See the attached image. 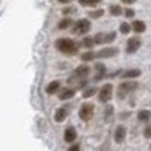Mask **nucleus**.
<instances>
[{"instance_id": "nucleus-6", "label": "nucleus", "mask_w": 151, "mask_h": 151, "mask_svg": "<svg viewBox=\"0 0 151 151\" xmlns=\"http://www.w3.org/2000/svg\"><path fill=\"white\" fill-rule=\"evenodd\" d=\"M140 46H141V39H140V37H130L128 42H127V52L128 54L137 52V50L140 49Z\"/></svg>"}, {"instance_id": "nucleus-10", "label": "nucleus", "mask_w": 151, "mask_h": 151, "mask_svg": "<svg viewBox=\"0 0 151 151\" xmlns=\"http://www.w3.org/2000/svg\"><path fill=\"white\" fill-rule=\"evenodd\" d=\"M76 140V130L73 127H68L65 130V141L67 143H73Z\"/></svg>"}, {"instance_id": "nucleus-12", "label": "nucleus", "mask_w": 151, "mask_h": 151, "mask_svg": "<svg viewBox=\"0 0 151 151\" xmlns=\"http://www.w3.org/2000/svg\"><path fill=\"white\" fill-rule=\"evenodd\" d=\"M104 73H106V67L102 65V63H98L96 65V75H94V81H99V80L104 76Z\"/></svg>"}, {"instance_id": "nucleus-3", "label": "nucleus", "mask_w": 151, "mask_h": 151, "mask_svg": "<svg viewBox=\"0 0 151 151\" xmlns=\"http://www.w3.org/2000/svg\"><path fill=\"white\" fill-rule=\"evenodd\" d=\"M112 85L111 83H107V85H104L101 89H99V101L101 102H109L112 98Z\"/></svg>"}, {"instance_id": "nucleus-5", "label": "nucleus", "mask_w": 151, "mask_h": 151, "mask_svg": "<svg viewBox=\"0 0 151 151\" xmlns=\"http://www.w3.org/2000/svg\"><path fill=\"white\" fill-rule=\"evenodd\" d=\"M93 114H94L93 104H83L81 106V109H80V117H81V120H89L93 117Z\"/></svg>"}, {"instance_id": "nucleus-21", "label": "nucleus", "mask_w": 151, "mask_h": 151, "mask_svg": "<svg viewBox=\"0 0 151 151\" xmlns=\"http://www.w3.org/2000/svg\"><path fill=\"white\" fill-rule=\"evenodd\" d=\"M109 12H111L114 17H119V15L122 13V8L119 7V5H111V7H109Z\"/></svg>"}, {"instance_id": "nucleus-15", "label": "nucleus", "mask_w": 151, "mask_h": 151, "mask_svg": "<svg viewBox=\"0 0 151 151\" xmlns=\"http://www.w3.org/2000/svg\"><path fill=\"white\" fill-rule=\"evenodd\" d=\"M59 89H60V83L59 81H52V83H49V85H47L46 91L49 93V94H54V93H57Z\"/></svg>"}, {"instance_id": "nucleus-27", "label": "nucleus", "mask_w": 151, "mask_h": 151, "mask_svg": "<svg viewBox=\"0 0 151 151\" xmlns=\"http://www.w3.org/2000/svg\"><path fill=\"white\" fill-rule=\"evenodd\" d=\"M145 137H146V138H150V137H151V125L145 128Z\"/></svg>"}, {"instance_id": "nucleus-19", "label": "nucleus", "mask_w": 151, "mask_h": 151, "mask_svg": "<svg viewBox=\"0 0 151 151\" xmlns=\"http://www.w3.org/2000/svg\"><path fill=\"white\" fill-rule=\"evenodd\" d=\"M78 2L83 7H94V5H98L101 0H78Z\"/></svg>"}, {"instance_id": "nucleus-17", "label": "nucleus", "mask_w": 151, "mask_h": 151, "mask_svg": "<svg viewBox=\"0 0 151 151\" xmlns=\"http://www.w3.org/2000/svg\"><path fill=\"white\" fill-rule=\"evenodd\" d=\"M140 70H127L124 73V78H137V76H140Z\"/></svg>"}, {"instance_id": "nucleus-16", "label": "nucleus", "mask_w": 151, "mask_h": 151, "mask_svg": "<svg viewBox=\"0 0 151 151\" xmlns=\"http://www.w3.org/2000/svg\"><path fill=\"white\" fill-rule=\"evenodd\" d=\"M132 28H133V31H137V33H143V31L146 29V24H145L143 21L137 20V21H133V24H132Z\"/></svg>"}, {"instance_id": "nucleus-25", "label": "nucleus", "mask_w": 151, "mask_h": 151, "mask_svg": "<svg viewBox=\"0 0 151 151\" xmlns=\"http://www.w3.org/2000/svg\"><path fill=\"white\" fill-rule=\"evenodd\" d=\"M102 13H104L102 10H96V12H91L89 17H91V18H99V17H102Z\"/></svg>"}, {"instance_id": "nucleus-22", "label": "nucleus", "mask_w": 151, "mask_h": 151, "mask_svg": "<svg viewBox=\"0 0 151 151\" xmlns=\"http://www.w3.org/2000/svg\"><path fill=\"white\" fill-rule=\"evenodd\" d=\"M94 37H85V41H83V46L88 47V49H91L93 46H94Z\"/></svg>"}, {"instance_id": "nucleus-18", "label": "nucleus", "mask_w": 151, "mask_h": 151, "mask_svg": "<svg viewBox=\"0 0 151 151\" xmlns=\"http://www.w3.org/2000/svg\"><path fill=\"white\" fill-rule=\"evenodd\" d=\"M150 117H151V111H148V109L138 112V119L140 120H150Z\"/></svg>"}, {"instance_id": "nucleus-23", "label": "nucleus", "mask_w": 151, "mask_h": 151, "mask_svg": "<svg viewBox=\"0 0 151 151\" xmlns=\"http://www.w3.org/2000/svg\"><path fill=\"white\" fill-rule=\"evenodd\" d=\"M96 57L94 52H86V54H81V60L83 62H88V60H93Z\"/></svg>"}, {"instance_id": "nucleus-11", "label": "nucleus", "mask_w": 151, "mask_h": 151, "mask_svg": "<svg viewBox=\"0 0 151 151\" xmlns=\"http://www.w3.org/2000/svg\"><path fill=\"white\" fill-rule=\"evenodd\" d=\"M88 75H89V67L88 65H81L75 70V76H78V78H86Z\"/></svg>"}, {"instance_id": "nucleus-20", "label": "nucleus", "mask_w": 151, "mask_h": 151, "mask_svg": "<svg viewBox=\"0 0 151 151\" xmlns=\"http://www.w3.org/2000/svg\"><path fill=\"white\" fill-rule=\"evenodd\" d=\"M72 24H73V21L70 20V18H65V20H62L59 23V28H60V29H67V28H70Z\"/></svg>"}, {"instance_id": "nucleus-9", "label": "nucleus", "mask_w": 151, "mask_h": 151, "mask_svg": "<svg viewBox=\"0 0 151 151\" xmlns=\"http://www.w3.org/2000/svg\"><path fill=\"white\" fill-rule=\"evenodd\" d=\"M75 96V88H65L59 93V99L60 101H65V99H70Z\"/></svg>"}, {"instance_id": "nucleus-24", "label": "nucleus", "mask_w": 151, "mask_h": 151, "mask_svg": "<svg viewBox=\"0 0 151 151\" xmlns=\"http://www.w3.org/2000/svg\"><path fill=\"white\" fill-rule=\"evenodd\" d=\"M130 29H132V26L128 23H122L120 24V33L122 34H128V33H130Z\"/></svg>"}, {"instance_id": "nucleus-31", "label": "nucleus", "mask_w": 151, "mask_h": 151, "mask_svg": "<svg viewBox=\"0 0 151 151\" xmlns=\"http://www.w3.org/2000/svg\"><path fill=\"white\" fill-rule=\"evenodd\" d=\"M122 2H124V4H133L135 0H122Z\"/></svg>"}, {"instance_id": "nucleus-26", "label": "nucleus", "mask_w": 151, "mask_h": 151, "mask_svg": "<svg viewBox=\"0 0 151 151\" xmlns=\"http://www.w3.org/2000/svg\"><path fill=\"white\" fill-rule=\"evenodd\" d=\"M94 93H96V89H94V88H88L85 93H83V96H85V98H89V96H93Z\"/></svg>"}, {"instance_id": "nucleus-29", "label": "nucleus", "mask_w": 151, "mask_h": 151, "mask_svg": "<svg viewBox=\"0 0 151 151\" xmlns=\"http://www.w3.org/2000/svg\"><path fill=\"white\" fill-rule=\"evenodd\" d=\"M78 150H80L78 145H73V146H70V151H78Z\"/></svg>"}, {"instance_id": "nucleus-30", "label": "nucleus", "mask_w": 151, "mask_h": 151, "mask_svg": "<svg viewBox=\"0 0 151 151\" xmlns=\"http://www.w3.org/2000/svg\"><path fill=\"white\" fill-rule=\"evenodd\" d=\"M60 4H70V2H72V0H59Z\"/></svg>"}, {"instance_id": "nucleus-7", "label": "nucleus", "mask_w": 151, "mask_h": 151, "mask_svg": "<svg viewBox=\"0 0 151 151\" xmlns=\"http://www.w3.org/2000/svg\"><path fill=\"white\" fill-rule=\"evenodd\" d=\"M138 88V83L137 81H124L119 85V91L120 93H128V91H133V89Z\"/></svg>"}, {"instance_id": "nucleus-4", "label": "nucleus", "mask_w": 151, "mask_h": 151, "mask_svg": "<svg viewBox=\"0 0 151 151\" xmlns=\"http://www.w3.org/2000/svg\"><path fill=\"white\" fill-rule=\"evenodd\" d=\"M115 39V33L111 31V33H98L94 36V42L96 44H104V42H112Z\"/></svg>"}, {"instance_id": "nucleus-14", "label": "nucleus", "mask_w": 151, "mask_h": 151, "mask_svg": "<svg viewBox=\"0 0 151 151\" xmlns=\"http://www.w3.org/2000/svg\"><path fill=\"white\" fill-rule=\"evenodd\" d=\"M115 52H117V49H102V50H99L98 54H96V57H112V55H115Z\"/></svg>"}, {"instance_id": "nucleus-2", "label": "nucleus", "mask_w": 151, "mask_h": 151, "mask_svg": "<svg viewBox=\"0 0 151 151\" xmlns=\"http://www.w3.org/2000/svg\"><path fill=\"white\" fill-rule=\"evenodd\" d=\"M89 28H91V23H89V20H86V18H83V20H78L75 24V28H73V33L75 34H85L89 31Z\"/></svg>"}, {"instance_id": "nucleus-13", "label": "nucleus", "mask_w": 151, "mask_h": 151, "mask_svg": "<svg viewBox=\"0 0 151 151\" xmlns=\"http://www.w3.org/2000/svg\"><path fill=\"white\" fill-rule=\"evenodd\" d=\"M55 122H63L65 120V117H67V111H65V107H60V109H57L55 111Z\"/></svg>"}, {"instance_id": "nucleus-1", "label": "nucleus", "mask_w": 151, "mask_h": 151, "mask_svg": "<svg viewBox=\"0 0 151 151\" xmlns=\"http://www.w3.org/2000/svg\"><path fill=\"white\" fill-rule=\"evenodd\" d=\"M55 47H57V50H60L63 54H68V55H73V54L78 52V44L72 39H67V37H62V39L57 41Z\"/></svg>"}, {"instance_id": "nucleus-8", "label": "nucleus", "mask_w": 151, "mask_h": 151, "mask_svg": "<svg viewBox=\"0 0 151 151\" xmlns=\"http://www.w3.org/2000/svg\"><path fill=\"white\" fill-rule=\"evenodd\" d=\"M125 135H127V130H125V127H124V125H119V127L115 128V133H114L115 143H124Z\"/></svg>"}, {"instance_id": "nucleus-28", "label": "nucleus", "mask_w": 151, "mask_h": 151, "mask_svg": "<svg viewBox=\"0 0 151 151\" xmlns=\"http://www.w3.org/2000/svg\"><path fill=\"white\" fill-rule=\"evenodd\" d=\"M135 15V12L133 10H130V8H128V10H125V17H128V18H132Z\"/></svg>"}]
</instances>
